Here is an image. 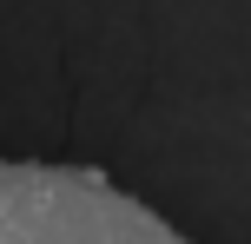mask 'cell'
Here are the masks:
<instances>
[{
    "mask_svg": "<svg viewBox=\"0 0 251 244\" xmlns=\"http://www.w3.org/2000/svg\"><path fill=\"white\" fill-rule=\"evenodd\" d=\"M0 244H178V231L86 165L0 158Z\"/></svg>",
    "mask_w": 251,
    "mask_h": 244,
    "instance_id": "1",
    "label": "cell"
}]
</instances>
